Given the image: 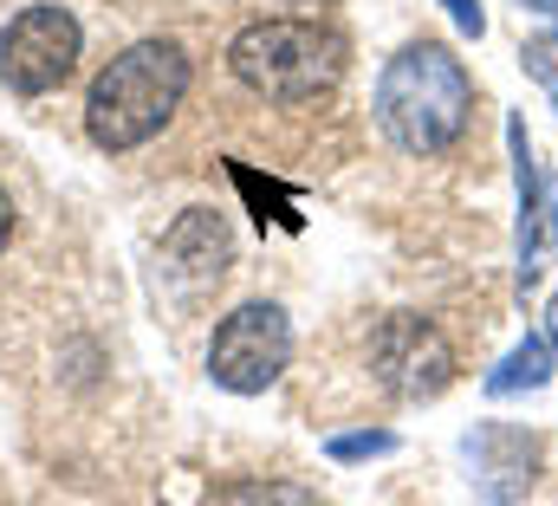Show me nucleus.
Instances as JSON below:
<instances>
[{
	"mask_svg": "<svg viewBox=\"0 0 558 506\" xmlns=\"http://www.w3.org/2000/svg\"><path fill=\"white\" fill-rule=\"evenodd\" d=\"M189 98V59L175 39H137L124 46L85 92V130L98 149L124 156L143 149Z\"/></svg>",
	"mask_w": 558,
	"mask_h": 506,
	"instance_id": "nucleus-1",
	"label": "nucleus"
},
{
	"mask_svg": "<svg viewBox=\"0 0 558 506\" xmlns=\"http://www.w3.org/2000/svg\"><path fill=\"white\" fill-rule=\"evenodd\" d=\"M468 111H474V85L461 59L435 39L403 46L377 79V124L410 156H441L468 130Z\"/></svg>",
	"mask_w": 558,
	"mask_h": 506,
	"instance_id": "nucleus-2",
	"label": "nucleus"
},
{
	"mask_svg": "<svg viewBox=\"0 0 558 506\" xmlns=\"http://www.w3.org/2000/svg\"><path fill=\"white\" fill-rule=\"evenodd\" d=\"M234 79L267 105H312L344 72V39L318 20H254L228 46Z\"/></svg>",
	"mask_w": 558,
	"mask_h": 506,
	"instance_id": "nucleus-3",
	"label": "nucleus"
},
{
	"mask_svg": "<svg viewBox=\"0 0 558 506\" xmlns=\"http://www.w3.org/2000/svg\"><path fill=\"white\" fill-rule=\"evenodd\" d=\"M286 358H292V325L267 299L234 305L208 338V377L221 389H234V396H260L267 383H279Z\"/></svg>",
	"mask_w": 558,
	"mask_h": 506,
	"instance_id": "nucleus-4",
	"label": "nucleus"
},
{
	"mask_svg": "<svg viewBox=\"0 0 558 506\" xmlns=\"http://www.w3.org/2000/svg\"><path fill=\"white\" fill-rule=\"evenodd\" d=\"M78 46H85V33H78V20L65 7H26L0 33V79L20 98H46V92H59L72 79Z\"/></svg>",
	"mask_w": 558,
	"mask_h": 506,
	"instance_id": "nucleus-5",
	"label": "nucleus"
},
{
	"mask_svg": "<svg viewBox=\"0 0 558 506\" xmlns=\"http://www.w3.org/2000/svg\"><path fill=\"white\" fill-rule=\"evenodd\" d=\"M371 371H377V383H384L390 396L428 402V396H441V389L454 383V351H448V338H441L428 318L397 312V318H384L377 338H371Z\"/></svg>",
	"mask_w": 558,
	"mask_h": 506,
	"instance_id": "nucleus-6",
	"label": "nucleus"
},
{
	"mask_svg": "<svg viewBox=\"0 0 558 506\" xmlns=\"http://www.w3.org/2000/svg\"><path fill=\"white\" fill-rule=\"evenodd\" d=\"M461 448H468V461H474V487L494 506L520 501V494L539 481V435H526V429H513V422H481Z\"/></svg>",
	"mask_w": 558,
	"mask_h": 506,
	"instance_id": "nucleus-7",
	"label": "nucleus"
},
{
	"mask_svg": "<svg viewBox=\"0 0 558 506\" xmlns=\"http://www.w3.org/2000/svg\"><path fill=\"white\" fill-rule=\"evenodd\" d=\"M169 260H175V273H182L189 286L221 279V273H228V228H221L208 208H195V215L169 234Z\"/></svg>",
	"mask_w": 558,
	"mask_h": 506,
	"instance_id": "nucleus-8",
	"label": "nucleus"
},
{
	"mask_svg": "<svg viewBox=\"0 0 558 506\" xmlns=\"http://www.w3.org/2000/svg\"><path fill=\"white\" fill-rule=\"evenodd\" d=\"M513 162H520V286H533L539 273V169H533V149H526V130L513 124Z\"/></svg>",
	"mask_w": 558,
	"mask_h": 506,
	"instance_id": "nucleus-9",
	"label": "nucleus"
},
{
	"mask_svg": "<svg viewBox=\"0 0 558 506\" xmlns=\"http://www.w3.org/2000/svg\"><path fill=\"white\" fill-rule=\"evenodd\" d=\"M553 377V358H546V345L539 338H526V345H513L507 351V364L487 377V396H513V389H539V383Z\"/></svg>",
	"mask_w": 558,
	"mask_h": 506,
	"instance_id": "nucleus-10",
	"label": "nucleus"
},
{
	"mask_svg": "<svg viewBox=\"0 0 558 506\" xmlns=\"http://www.w3.org/2000/svg\"><path fill=\"white\" fill-rule=\"evenodd\" d=\"M215 506H318V494H305L292 481H234Z\"/></svg>",
	"mask_w": 558,
	"mask_h": 506,
	"instance_id": "nucleus-11",
	"label": "nucleus"
},
{
	"mask_svg": "<svg viewBox=\"0 0 558 506\" xmlns=\"http://www.w3.org/2000/svg\"><path fill=\"white\" fill-rule=\"evenodd\" d=\"M390 448H397L390 429H371V435H331V442H325L331 461H371V455H390Z\"/></svg>",
	"mask_w": 558,
	"mask_h": 506,
	"instance_id": "nucleus-12",
	"label": "nucleus"
},
{
	"mask_svg": "<svg viewBox=\"0 0 558 506\" xmlns=\"http://www.w3.org/2000/svg\"><path fill=\"white\" fill-rule=\"evenodd\" d=\"M520 59H526V72H533V79H539V85L558 98V26H553V33H539Z\"/></svg>",
	"mask_w": 558,
	"mask_h": 506,
	"instance_id": "nucleus-13",
	"label": "nucleus"
},
{
	"mask_svg": "<svg viewBox=\"0 0 558 506\" xmlns=\"http://www.w3.org/2000/svg\"><path fill=\"white\" fill-rule=\"evenodd\" d=\"M441 7H448V20H454L468 39H481V33H487V13H481V0H441Z\"/></svg>",
	"mask_w": 558,
	"mask_h": 506,
	"instance_id": "nucleus-14",
	"label": "nucleus"
},
{
	"mask_svg": "<svg viewBox=\"0 0 558 506\" xmlns=\"http://www.w3.org/2000/svg\"><path fill=\"white\" fill-rule=\"evenodd\" d=\"M7 241H13V195L0 189V253H7Z\"/></svg>",
	"mask_w": 558,
	"mask_h": 506,
	"instance_id": "nucleus-15",
	"label": "nucleus"
},
{
	"mask_svg": "<svg viewBox=\"0 0 558 506\" xmlns=\"http://www.w3.org/2000/svg\"><path fill=\"white\" fill-rule=\"evenodd\" d=\"M546 332H553V351H558V299H553V318H546Z\"/></svg>",
	"mask_w": 558,
	"mask_h": 506,
	"instance_id": "nucleus-16",
	"label": "nucleus"
},
{
	"mask_svg": "<svg viewBox=\"0 0 558 506\" xmlns=\"http://www.w3.org/2000/svg\"><path fill=\"white\" fill-rule=\"evenodd\" d=\"M526 7H539V13H553L558 20V0H526Z\"/></svg>",
	"mask_w": 558,
	"mask_h": 506,
	"instance_id": "nucleus-17",
	"label": "nucleus"
}]
</instances>
